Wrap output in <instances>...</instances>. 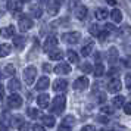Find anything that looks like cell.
<instances>
[{
	"label": "cell",
	"mask_w": 131,
	"mask_h": 131,
	"mask_svg": "<svg viewBox=\"0 0 131 131\" xmlns=\"http://www.w3.org/2000/svg\"><path fill=\"white\" fill-rule=\"evenodd\" d=\"M65 105H66V99L65 96H56L52 102V105H50V111L53 113H62L63 112V109H65Z\"/></svg>",
	"instance_id": "obj_1"
},
{
	"label": "cell",
	"mask_w": 131,
	"mask_h": 131,
	"mask_svg": "<svg viewBox=\"0 0 131 131\" xmlns=\"http://www.w3.org/2000/svg\"><path fill=\"white\" fill-rule=\"evenodd\" d=\"M37 77V69H36V66H27L24 69V81L28 85H31V84H34V80H36Z\"/></svg>",
	"instance_id": "obj_2"
},
{
	"label": "cell",
	"mask_w": 131,
	"mask_h": 131,
	"mask_svg": "<svg viewBox=\"0 0 131 131\" xmlns=\"http://www.w3.org/2000/svg\"><path fill=\"white\" fill-rule=\"evenodd\" d=\"M62 37H63V41L68 43V44H77V43H80V40H81V34L77 32V31L66 32V34H63Z\"/></svg>",
	"instance_id": "obj_3"
},
{
	"label": "cell",
	"mask_w": 131,
	"mask_h": 131,
	"mask_svg": "<svg viewBox=\"0 0 131 131\" xmlns=\"http://www.w3.org/2000/svg\"><path fill=\"white\" fill-rule=\"evenodd\" d=\"M7 105L10 107H15V109L16 107H21L22 106V97L19 94H16V93H12V94L7 97Z\"/></svg>",
	"instance_id": "obj_4"
},
{
	"label": "cell",
	"mask_w": 131,
	"mask_h": 131,
	"mask_svg": "<svg viewBox=\"0 0 131 131\" xmlns=\"http://www.w3.org/2000/svg\"><path fill=\"white\" fill-rule=\"evenodd\" d=\"M43 50L44 52H50V50H53V49L58 47V37H53L50 36L46 38V41H44V44H43Z\"/></svg>",
	"instance_id": "obj_5"
},
{
	"label": "cell",
	"mask_w": 131,
	"mask_h": 131,
	"mask_svg": "<svg viewBox=\"0 0 131 131\" xmlns=\"http://www.w3.org/2000/svg\"><path fill=\"white\" fill-rule=\"evenodd\" d=\"M89 84H90V81H89L87 77H80V78H77V80L74 81V89L83 91V90H85L87 87H89Z\"/></svg>",
	"instance_id": "obj_6"
},
{
	"label": "cell",
	"mask_w": 131,
	"mask_h": 131,
	"mask_svg": "<svg viewBox=\"0 0 131 131\" xmlns=\"http://www.w3.org/2000/svg\"><path fill=\"white\" fill-rule=\"evenodd\" d=\"M32 21H31L30 18H27V16H22V18H19V30L22 31H28L32 28Z\"/></svg>",
	"instance_id": "obj_7"
},
{
	"label": "cell",
	"mask_w": 131,
	"mask_h": 131,
	"mask_svg": "<svg viewBox=\"0 0 131 131\" xmlns=\"http://www.w3.org/2000/svg\"><path fill=\"white\" fill-rule=\"evenodd\" d=\"M54 72L58 75H68V74H71V66H69V63H59L54 66Z\"/></svg>",
	"instance_id": "obj_8"
},
{
	"label": "cell",
	"mask_w": 131,
	"mask_h": 131,
	"mask_svg": "<svg viewBox=\"0 0 131 131\" xmlns=\"http://www.w3.org/2000/svg\"><path fill=\"white\" fill-rule=\"evenodd\" d=\"M52 87H53L54 91H63V90H66V87H68V81L63 80V78H58L53 83Z\"/></svg>",
	"instance_id": "obj_9"
},
{
	"label": "cell",
	"mask_w": 131,
	"mask_h": 131,
	"mask_svg": "<svg viewBox=\"0 0 131 131\" xmlns=\"http://www.w3.org/2000/svg\"><path fill=\"white\" fill-rule=\"evenodd\" d=\"M121 89H122V84H121V81H119L118 78L111 80V83L107 84V90H109L111 93H118Z\"/></svg>",
	"instance_id": "obj_10"
},
{
	"label": "cell",
	"mask_w": 131,
	"mask_h": 131,
	"mask_svg": "<svg viewBox=\"0 0 131 131\" xmlns=\"http://www.w3.org/2000/svg\"><path fill=\"white\" fill-rule=\"evenodd\" d=\"M0 36L5 37V38L15 37V27H13V25H7L5 28H2V30H0Z\"/></svg>",
	"instance_id": "obj_11"
},
{
	"label": "cell",
	"mask_w": 131,
	"mask_h": 131,
	"mask_svg": "<svg viewBox=\"0 0 131 131\" xmlns=\"http://www.w3.org/2000/svg\"><path fill=\"white\" fill-rule=\"evenodd\" d=\"M6 7L10 12H19V10H22V3L21 2H15V0H9L6 3Z\"/></svg>",
	"instance_id": "obj_12"
},
{
	"label": "cell",
	"mask_w": 131,
	"mask_h": 131,
	"mask_svg": "<svg viewBox=\"0 0 131 131\" xmlns=\"http://www.w3.org/2000/svg\"><path fill=\"white\" fill-rule=\"evenodd\" d=\"M37 103H38L40 107H44V109L49 107V105H50V97H49V94H46V93L40 94L37 97Z\"/></svg>",
	"instance_id": "obj_13"
},
{
	"label": "cell",
	"mask_w": 131,
	"mask_h": 131,
	"mask_svg": "<svg viewBox=\"0 0 131 131\" xmlns=\"http://www.w3.org/2000/svg\"><path fill=\"white\" fill-rule=\"evenodd\" d=\"M49 58H50V60H62L63 59V52L60 49H53L49 52Z\"/></svg>",
	"instance_id": "obj_14"
},
{
	"label": "cell",
	"mask_w": 131,
	"mask_h": 131,
	"mask_svg": "<svg viewBox=\"0 0 131 131\" xmlns=\"http://www.w3.org/2000/svg\"><path fill=\"white\" fill-rule=\"evenodd\" d=\"M49 84H50V80H49V77H41L38 81H37V84H36V89L37 90H46L49 87Z\"/></svg>",
	"instance_id": "obj_15"
},
{
	"label": "cell",
	"mask_w": 131,
	"mask_h": 131,
	"mask_svg": "<svg viewBox=\"0 0 131 131\" xmlns=\"http://www.w3.org/2000/svg\"><path fill=\"white\" fill-rule=\"evenodd\" d=\"M118 50H116V47H111L109 50H107V59H109V62L111 63H115L116 60H118Z\"/></svg>",
	"instance_id": "obj_16"
},
{
	"label": "cell",
	"mask_w": 131,
	"mask_h": 131,
	"mask_svg": "<svg viewBox=\"0 0 131 131\" xmlns=\"http://www.w3.org/2000/svg\"><path fill=\"white\" fill-rule=\"evenodd\" d=\"M94 16H96V19H99V21H105V19L109 16V12H107L106 9H103V7H99V9H96Z\"/></svg>",
	"instance_id": "obj_17"
},
{
	"label": "cell",
	"mask_w": 131,
	"mask_h": 131,
	"mask_svg": "<svg viewBox=\"0 0 131 131\" xmlns=\"http://www.w3.org/2000/svg\"><path fill=\"white\" fill-rule=\"evenodd\" d=\"M59 2H56V0H53V2H50L49 3V6H47V12L50 13V15H56V13L59 12Z\"/></svg>",
	"instance_id": "obj_18"
},
{
	"label": "cell",
	"mask_w": 131,
	"mask_h": 131,
	"mask_svg": "<svg viewBox=\"0 0 131 131\" xmlns=\"http://www.w3.org/2000/svg\"><path fill=\"white\" fill-rule=\"evenodd\" d=\"M7 89L10 90V91H16V90L21 89V81H19L18 78H12L9 84H7Z\"/></svg>",
	"instance_id": "obj_19"
},
{
	"label": "cell",
	"mask_w": 131,
	"mask_h": 131,
	"mask_svg": "<svg viewBox=\"0 0 131 131\" xmlns=\"http://www.w3.org/2000/svg\"><path fill=\"white\" fill-rule=\"evenodd\" d=\"M25 37L24 36H15L13 37V44H15V47H18V49H22L25 46Z\"/></svg>",
	"instance_id": "obj_20"
},
{
	"label": "cell",
	"mask_w": 131,
	"mask_h": 131,
	"mask_svg": "<svg viewBox=\"0 0 131 131\" xmlns=\"http://www.w3.org/2000/svg\"><path fill=\"white\" fill-rule=\"evenodd\" d=\"M75 16H77L78 19H81V21L85 19V16H87V7L85 6H80L77 10H75Z\"/></svg>",
	"instance_id": "obj_21"
},
{
	"label": "cell",
	"mask_w": 131,
	"mask_h": 131,
	"mask_svg": "<svg viewBox=\"0 0 131 131\" xmlns=\"http://www.w3.org/2000/svg\"><path fill=\"white\" fill-rule=\"evenodd\" d=\"M112 103H113V106L115 107H122L125 105V97L124 96H115L113 100H112Z\"/></svg>",
	"instance_id": "obj_22"
},
{
	"label": "cell",
	"mask_w": 131,
	"mask_h": 131,
	"mask_svg": "<svg viewBox=\"0 0 131 131\" xmlns=\"http://www.w3.org/2000/svg\"><path fill=\"white\" fill-rule=\"evenodd\" d=\"M111 16H112V19L116 24H119V22L122 21V12H121L119 9H113L112 12H111Z\"/></svg>",
	"instance_id": "obj_23"
},
{
	"label": "cell",
	"mask_w": 131,
	"mask_h": 131,
	"mask_svg": "<svg viewBox=\"0 0 131 131\" xmlns=\"http://www.w3.org/2000/svg\"><path fill=\"white\" fill-rule=\"evenodd\" d=\"M43 124L49 128H52V127H54V118L52 115H44L43 116Z\"/></svg>",
	"instance_id": "obj_24"
},
{
	"label": "cell",
	"mask_w": 131,
	"mask_h": 131,
	"mask_svg": "<svg viewBox=\"0 0 131 131\" xmlns=\"http://www.w3.org/2000/svg\"><path fill=\"white\" fill-rule=\"evenodd\" d=\"M93 74H94L96 77H102V75H105V66L102 65V63H97V65L93 68Z\"/></svg>",
	"instance_id": "obj_25"
},
{
	"label": "cell",
	"mask_w": 131,
	"mask_h": 131,
	"mask_svg": "<svg viewBox=\"0 0 131 131\" xmlns=\"http://www.w3.org/2000/svg\"><path fill=\"white\" fill-rule=\"evenodd\" d=\"M93 52V43H89V44H85L83 49H81V56H84V58H87L90 53Z\"/></svg>",
	"instance_id": "obj_26"
},
{
	"label": "cell",
	"mask_w": 131,
	"mask_h": 131,
	"mask_svg": "<svg viewBox=\"0 0 131 131\" xmlns=\"http://www.w3.org/2000/svg\"><path fill=\"white\" fill-rule=\"evenodd\" d=\"M10 53V46L9 44H0V58H5L7 54Z\"/></svg>",
	"instance_id": "obj_27"
},
{
	"label": "cell",
	"mask_w": 131,
	"mask_h": 131,
	"mask_svg": "<svg viewBox=\"0 0 131 131\" xmlns=\"http://www.w3.org/2000/svg\"><path fill=\"white\" fill-rule=\"evenodd\" d=\"M68 59L71 63H77L78 62V54L74 52V50H68Z\"/></svg>",
	"instance_id": "obj_28"
},
{
	"label": "cell",
	"mask_w": 131,
	"mask_h": 131,
	"mask_svg": "<svg viewBox=\"0 0 131 131\" xmlns=\"http://www.w3.org/2000/svg\"><path fill=\"white\" fill-rule=\"evenodd\" d=\"M80 69L83 72H85V74H90V72H93V65H90L89 62H85V63H83L80 66Z\"/></svg>",
	"instance_id": "obj_29"
},
{
	"label": "cell",
	"mask_w": 131,
	"mask_h": 131,
	"mask_svg": "<svg viewBox=\"0 0 131 131\" xmlns=\"http://www.w3.org/2000/svg\"><path fill=\"white\" fill-rule=\"evenodd\" d=\"M5 74H6V75H10V77H13V75L16 74L15 66H13V65H6V66H5Z\"/></svg>",
	"instance_id": "obj_30"
},
{
	"label": "cell",
	"mask_w": 131,
	"mask_h": 131,
	"mask_svg": "<svg viewBox=\"0 0 131 131\" xmlns=\"http://www.w3.org/2000/svg\"><path fill=\"white\" fill-rule=\"evenodd\" d=\"M89 32L91 34V36H94V37H97L99 34H100V30H99V25H96V24H93L91 27L89 28Z\"/></svg>",
	"instance_id": "obj_31"
},
{
	"label": "cell",
	"mask_w": 131,
	"mask_h": 131,
	"mask_svg": "<svg viewBox=\"0 0 131 131\" xmlns=\"http://www.w3.org/2000/svg\"><path fill=\"white\" fill-rule=\"evenodd\" d=\"M27 113H28V116H30V118H37V116H38V109H36V107H28V109H27Z\"/></svg>",
	"instance_id": "obj_32"
},
{
	"label": "cell",
	"mask_w": 131,
	"mask_h": 131,
	"mask_svg": "<svg viewBox=\"0 0 131 131\" xmlns=\"http://www.w3.org/2000/svg\"><path fill=\"white\" fill-rule=\"evenodd\" d=\"M31 12H32V15H34L36 18H40L43 10H41V7H38V6H31Z\"/></svg>",
	"instance_id": "obj_33"
},
{
	"label": "cell",
	"mask_w": 131,
	"mask_h": 131,
	"mask_svg": "<svg viewBox=\"0 0 131 131\" xmlns=\"http://www.w3.org/2000/svg\"><path fill=\"white\" fill-rule=\"evenodd\" d=\"M24 124V121H22V118L21 116H13V119H12V125L13 127H21V125Z\"/></svg>",
	"instance_id": "obj_34"
},
{
	"label": "cell",
	"mask_w": 131,
	"mask_h": 131,
	"mask_svg": "<svg viewBox=\"0 0 131 131\" xmlns=\"http://www.w3.org/2000/svg\"><path fill=\"white\" fill-rule=\"evenodd\" d=\"M107 36H109V31L105 30V31H100V34H99L97 37H99V40H100V41H105V40L107 38Z\"/></svg>",
	"instance_id": "obj_35"
},
{
	"label": "cell",
	"mask_w": 131,
	"mask_h": 131,
	"mask_svg": "<svg viewBox=\"0 0 131 131\" xmlns=\"http://www.w3.org/2000/svg\"><path fill=\"white\" fill-rule=\"evenodd\" d=\"M113 112H115V111H113V107H111V106H103V107H102V113H107V115H112Z\"/></svg>",
	"instance_id": "obj_36"
},
{
	"label": "cell",
	"mask_w": 131,
	"mask_h": 131,
	"mask_svg": "<svg viewBox=\"0 0 131 131\" xmlns=\"http://www.w3.org/2000/svg\"><path fill=\"white\" fill-rule=\"evenodd\" d=\"M121 34H124V36H128V34H131V27H130V25H125V27H122Z\"/></svg>",
	"instance_id": "obj_37"
},
{
	"label": "cell",
	"mask_w": 131,
	"mask_h": 131,
	"mask_svg": "<svg viewBox=\"0 0 131 131\" xmlns=\"http://www.w3.org/2000/svg\"><path fill=\"white\" fill-rule=\"evenodd\" d=\"M125 85H127V89H131V72L125 75Z\"/></svg>",
	"instance_id": "obj_38"
},
{
	"label": "cell",
	"mask_w": 131,
	"mask_h": 131,
	"mask_svg": "<svg viewBox=\"0 0 131 131\" xmlns=\"http://www.w3.org/2000/svg\"><path fill=\"white\" fill-rule=\"evenodd\" d=\"M58 131H71V127L66 124H62L60 127H58Z\"/></svg>",
	"instance_id": "obj_39"
},
{
	"label": "cell",
	"mask_w": 131,
	"mask_h": 131,
	"mask_svg": "<svg viewBox=\"0 0 131 131\" xmlns=\"http://www.w3.org/2000/svg\"><path fill=\"white\" fill-rule=\"evenodd\" d=\"M32 131H46V130H44V127H43V125L34 124V125H32Z\"/></svg>",
	"instance_id": "obj_40"
},
{
	"label": "cell",
	"mask_w": 131,
	"mask_h": 131,
	"mask_svg": "<svg viewBox=\"0 0 131 131\" xmlns=\"http://www.w3.org/2000/svg\"><path fill=\"white\" fill-rule=\"evenodd\" d=\"M105 30L111 32V31H116V28H115V25H113V24H106V25H105Z\"/></svg>",
	"instance_id": "obj_41"
},
{
	"label": "cell",
	"mask_w": 131,
	"mask_h": 131,
	"mask_svg": "<svg viewBox=\"0 0 131 131\" xmlns=\"http://www.w3.org/2000/svg\"><path fill=\"white\" fill-rule=\"evenodd\" d=\"M124 112L127 113V115H131V103H127V105H124Z\"/></svg>",
	"instance_id": "obj_42"
},
{
	"label": "cell",
	"mask_w": 131,
	"mask_h": 131,
	"mask_svg": "<svg viewBox=\"0 0 131 131\" xmlns=\"http://www.w3.org/2000/svg\"><path fill=\"white\" fill-rule=\"evenodd\" d=\"M81 131H96V128L93 125H84L83 128H81Z\"/></svg>",
	"instance_id": "obj_43"
},
{
	"label": "cell",
	"mask_w": 131,
	"mask_h": 131,
	"mask_svg": "<svg viewBox=\"0 0 131 131\" xmlns=\"http://www.w3.org/2000/svg\"><path fill=\"white\" fill-rule=\"evenodd\" d=\"M124 65L127 66V68H131V56H128V58L124 59Z\"/></svg>",
	"instance_id": "obj_44"
},
{
	"label": "cell",
	"mask_w": 131,
	"mask_h": 131,
	"mask_svg": "<svg viewBox=\"0 0 131 131\" xmlns=\"http://www.w3.org/2000/svg\"><path fill=\"white\" fill-rule=\"evenodd\" d=\"M97 121H99V122H102V124H103V122H105V124H106V122H109L107 116H103V115H100V116L97 118Z\"/></svg>",
	"instance_id": "obj_45"
},
{
	"label": "cell",
	"mask_w": 131,
	"mask_h": 131,
	"mask_svg": "<svg viewBox=\"0 0 131 131\" xmlns=\"http://www.w3.org/2000/svg\"><path fill=\"white\" fill-rule=\"evenodd\" d=\"M78 2L80 0H68V5H69V7H75L78 5Z\"/></svg>",
	"instance_id": "obj_46"
},
{
	"label": "cell",
	"mask_w": 131,
	"mask_h": 131,
	"mask_svg": "<svg viewBox=\"0 0 131 131\" xmlns=\"http://www.w3.org/2000/svg\"><path fill=\"white\" fill-rule=\"evenodd\" d=\"M28 128H30V125L27 124V122H24V124H22L21 127H19V131H27Z\"/></svg>",
	"instance_id": "obj_47"
},
{
	"label": "cell",
	"mask_w": 131,
	"mask_h": 131,
	"mask_svg": "<svg viewBox=\"0 0 131 131\" xmlns=\"http://www.w3.org/2000/svg\"><path fill=\"white\" fill-rule=\"evenodd\" d=\"M43 69H44V71H52V68H50L49 63H43Z\"/></svg>",
	"instance_id": "obj_48"
},
{
	"label": "cell",
	"mask_w": 131,
	"mask_h": 131,
	"mask_svg": "<svg viewBox=\"0 0 131 131\" xmlns=\"http://www.w3.org/2000/svg\"><path fill=\"white\" fill-rule=\"evenodd\" d=\"M109 75H115V74H118V69H115V68H111V71L107 72Z\"/></svg>",
	"instance_id": "obj_49"
},
{
	"label": "cell",
	"mask_w": 131,
	"mask_h": 131,
	"mask_svg": "<svg viewBox=\"0 0 131 131\" xmlns=\"http://www.w3.org/2000/svg\"><path fill=\"white\" fill-rule=\"evenodd\" d=\"M3 96H5V89H3V85L0 84V99H2Z\"/></svg>",
	"instance_id": "obj_50"
},
{
	"label": "cell",
	"mask_w": 131,
	"mask_h": 131,
	"mask_svg": "<svg viewBox=\"0 0 131 131\" xmlns=\"http://www.w3.org/2000/svg\"><path fill=\"white\" fill-rule=\"evenodd\" d=\"M107 2V5H111V6H115L116 5V0H106Z\"/></svg>",
	"instance_id": "obj_51"
},
{
	"label": "cell",
	"mask_w": 131,
	"mask_h": 131,
	"mask_svg": "<svg viewBox=\"0 0 131 131\" xmlns=\"http://www.w3.org/2000/svg\"><path fill=\"white\" fill-rule=\"evenodd\" d=\"M0 131H7V128H6L3 124H2V122H0Z\"/></svg>",
	"instance_id": "obj_52"
},
{
	"label": "cell",
	"mask_w": 131,
	"mask_h": 131,
	"mask_svg": "<svg viewBox=\"0 0 131 131\" xmlns=\"http://www.w3.org/2000/svg\"><path fill=\"white\" fill-rule=\"evenodd\" d=\"M99 100H100V102H103V100H106V96H103V94H102V96H100V99H99Z\"/></svg>",
	"instance_id": "obj_53"
},
{
	"label": "cell",
	"mask_w": 131,
	"mask_h": 131,
	"mask_svg": "<svg viewBox=\"0 0 131 131\" xmlns=\"http://www.w3.org/2000/svg\"><path fill=\"white\" fill-rule=\"evenodd\" d=\"M2 78H3V75H2V74H0V80H2Z\"/></svg>",
	"instance_id": "obj_54"
},
{
	"label": "cell",
	"mask_w": 131,
	"mask_h": 131,
	"mask_svg": "<svg viewBox=\"0 0 131 131\" xmlns=\"http://www.w3.org/2000/svg\"><path fill=\"white\" fill-rule=\"evenodd\" d=\"M24 2H28V0H22V3H24Z\"/></svg>",
	"instance_id": "obj_55"
},
{
	"label": "cell",
	"mask_w": 131,
	"mask_h": 131,
	"mask_svg": "<svg viewBox=\"0 0 131 131\" xmlns=\"http://www.w3.org/2000/svg\"><path fill=\"white\" fill-rule=\"evenodd\" d=\"M37 2H44V0H37Z\"/></svg>",
	"instance_id": "obj_56"
},
{
	"label": "cell",
	"mask_w": 131,
	"mask_h": 131,
	"mask_svg": "<svg viewBox=\"0 0 131 131\" xmlns=\"http://www.w3.org/2000/svg\"><path fill=\"white\" fill-rule=\"evenodd\" d=\"M100 131H106V130H100Z\"/></svg>",
	"instance_id": "obj_57"
},
{
	"label": "cell",
	"mask_w": 131,
	"mask_h": 131,
	"mask_svg": "<svg viewBox=\"0 0 131 131\" xmlns=\"http://www.w3.org/2000/svg\"><path fill=\"white\" fill-rule=\"evenodd\" d=\"M0 16H2V12H0Z\"/></svg>",
	"instance_id": "obj_58"
}]
</instances>
